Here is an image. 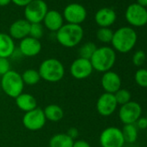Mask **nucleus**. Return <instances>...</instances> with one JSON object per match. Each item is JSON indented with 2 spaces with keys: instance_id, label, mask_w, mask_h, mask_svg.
I'll return each instance as SVG.
<instances>
[{
  "instance_id": "1",
  "label": "nucleus",
  "mask_w": 147,
  "mask_h": 147,
  "mask_svg": "<svg viewBox=\"0 0 147 147\" xmlns=\"http://www.w3.org/2000/svg\"><path fill=\"white\" fill-rule=\"evenodd\" d=\"M138 36L136 31L131 27H121L113 32L112 39L113 49L122 54L130 52L136 45Z\"/></svg>"
},
{
  "instance_id": "2",
  "label": "nucleus",
  "mask_w": 147,
  "mask_h": 147,
  "mask_svg": "<svg viewBox=\"0 0 147 147\" xmlns=\"http://www.w3.org/2000/svg\"><path fill=\"white\" fill-rule=\"evenodd\" d=\"M84 36V30L79 24H63L56 32L57 42L65 48H74L77 46Z\"/></svg>"
},
{
  "instance_id": "3",
  "label": "nucleus",
  "mask_w": 147,
  "mask_h": 147,
  "mask_svg": "<svg viewBox=\"0 0 147 147\" xmlns=\"http://www.w3.org/2000/svg\"><path fill=\"white\" fill-rule=\"evenodd\" d=\"M116 61L115 50L107 46L97 48L93 56L90 59V62L94 70L100 73L110 71L114 66Z\"/></svg>"
},
{
  "instance_id": "4",
  "label": "nucleus",
  "mask_w": 147,
  "mask_h": 147,
  "mask_svg": "<svg viewBox=\"0 0 147 147\" xmlns=\"http://www.w3.org/2000/svg\"><path fill=\"white\" fill-rule=\"evenodd\" d=\"M38 72L41 79L49 82H57L64 77L65 68L59 60L49 58L44 60L40 64Z\"/></svg>"
},
{
  "instance_id": "5",
  "label": "nucleus",
  "mask_w": 147,
  "mask_h": 147,
  "mask_svg": "<svg viewBox=\"0 0 147 147\" xmlns=\"http://www.w3.org/2000/svg\"><path fill=\"white\" fill-rule=\"evenodd\" d=\"M1 88L8 96L16 99L23 93L24 88L22 76L14 70H10L1 77Z\"/></svg>"
},
{
  "instance_id": "6",
  "label": "nucleus",
  "mask_w": 147,
  "mask_h": 147,
  "mask_svg": "<svg viewBox=\"0 0 147 147\" xmlns=\"http://www.w3.org/2000/svg\"><path fill=\"white\" fill-rule=\"evenodd\" d=\"M24 8L25 20L30 24H41L49 11L43 0H33Z\"/></svg>"
},
{
  "instance_id": "7",
  "label": "nucleus",
  "mask_w": 147,
  "mask_h": 147,
  "mask_svg": "<svg viewBox=\"0 0 147 147\" xmlns=\"http://www.w3.org/2000/svg\"><path fill=\"white\" fill-rule=\"evenodd\" d=\"M100 143L101 147H123L125 142L121 129L109 126L101 131Z\"/></svg>"
},
{
  "instance_id": "8",
  "label": "nucleus",
  "mask_w": 147,
  "mask_h": 147,
  "mask_svg": "<svg viewBox=\"0 0 147 147\" xmlns=\"http://www.w3.org/2000/svg\"><path fill=\"white\" fill-rule=\"evenodd\" d=\"M142 115V107L136 101H129L120 106L119 110V119L124 125L135 124Z\"/></svg>"
},
{
  "instance_id": "9",
  "label": "nucleus",
  "mask_w": 147,
  "mask_h": 147,
  "mask_svg": "<svg viewBox=\"0 0 147 147\" xmlns=\"http://www.w3.org/2000/svg\"><path fill=\"white\" fill-rule=\"evenodd\" d=\"M125 20L133 27H143L147 24V10L137 3L130 5L125 11Z\"/></svg>"
},
{
  "instance_id": "10",
  "label": "nucleus",
  "mask_w": 147,
  "mask_h": 147,
  "mask_svg": "<svg viewBox=\"0 0 147 147\" xmlns=\"http://www.w3.org/2000/svg\"><path fill=\"white\" fill-rule=\"evenodd\" d=\"M87 10L83 5L77 3L67 5L63 11V18L71 24H81L87 18Z\"/></svg>"
},
{
  "instance_id": "11",
  "label": "nucleus",
  "mask_w": 147,
  "mask_h": 147,
  "mask_svg": "<svg viewBox=\"0 0 147 147\" xmlns=\"http://www.w3.org/2000/svg\"><path fill=\"white\" fill-rule=\"evenodd\" d=\"M46 120L43 110L38 107L25 113L23 117V124L24 127L30 131H38L42 129Z\"/></svg>"
},
{
  "instance_id": "12",
  "label": "nucleus",
  "mask_w": 147,
  "mask_h": 147,
  "mask_svg": "<svg viewBox=\"0 0 147 147\" xmlns=\"http://www.w3.org/2000/svg\"><path fill=\"white\" fill-rule=\"evenodd\" d=\"M94 71L90 60L84 58H77L74 61L70 66L71 76L77 80H84L88 78Z\"/></svg>"
},
{
  "instance_id": "13",
  "label": "nucleus",
  "mask_w": 147,
  "mask_h": 147,
  "mask_svg": "<svg viewBox=\"0 0 147 147\" xmlns=\"http://www.w3.org/2000/svg\"><path fill=\"white\" fill-rule=\"evenodd\" d=\"M118 104L115 100L114 94L104 93L97 100L96 109L99 114L104 117L112 115L117 109Z\"/></svg>"
},
{
  "instance_id": "14",
  "label": "nucleus",
  "mask_w": 147,
  "mask_h": 147,
  "mask_svg": "<svg viewBox=\"0 0 147 147\" xmlns=\"http://www.w3.org/2000/svg\"><path fill=\"white\" fill-rule=\"evenodd\" d=\"M101 87L105 93L114 94L118 90L121 88V78L117 73L113 71H107L103 73L100 80Z\"/></svg>"
},
{
  "instance_id": "15",
  "label": "nucleus",
  "mask_w": 147,
  "mask_h": 147,
  "mask_svg": "<svg viewBox=\"0 0 147 147\" xmlns=\"http://www.w3.org/2000/svg\"><path fill=\"white\" fill-rule=\"evenodd\" d=\"M19 50L24 56L33 57L37 55L42 50V43L39 40L27 36L21 40L19 43Z\"/></svg>"
},
{
  "instance_id": "16",
  "label": "nucleus",
  "mask_w": 147,
  "mask_h": 147,
  "mask_svg": "<svg viewBox=\"0 0 147 147\" xmlns=\"http://www.w3.org/2000/svg\"><path fill=\"white\" fill-rule=\"evenodd\" d=\"M116 18L115 11L107 7L100 9L94 16V20L100 28H109L115 23Z\"/></svg>"
},
{
  "instance_id": "17",
  "label": "nucleus",
  "mask_w": 147,
  "mask_h": 147,
  "mask_svg": "<svg viewBox=\"0 0 147 147\" xmlns=\"http://www.w3.org/2000/svg\"><path fill=\"white\" fill-rule=\"evenodd\" d=\"M30 24L25 19H19L11 24L10 27V36L12 39L22 40L30 35Z\"/></svg>"
},
{
  "instance_id": "18",
  "label": "nucleus",
  "mask_w": 147,
  "mask_h": 147,
  "mask_svg": "<svg viewBox=\"0 0 147 147\" xmlns=\"http://www.w3.org/2000/svg\"><path fill=\"white\" fill-rule=\"evenodd\" d=\"M43 23L48 30L57 32L63 25V17L57 11H48L43 19Z\"/></svg>"
},
{
  "instance_id": "19",
  "label": "nucleus",
  "mask_w": 147,
  "mask_h": 147,
  "mask_svg": "<svg viewBox=\"0 0 147 147\" xmlns=\"http://www.w3.org/2000/svg\"><path fill=\"white\" fill-rule=\"evenodd\" d=\"M15 51V42L10 35L0 33V57L9 58Z\"/></svg>"
},
{
  "instance_id": "20",
  "label": "nucleus",
  "mask_w": 147,
  "mask_h": 147,
  "mask_svg": "<svg viewBox=\"0 0 147 147\" xmlns=\"http://www.w3.org/2000/svg\"><path fill=\"white\" fill-rule=\"evenodd\" d=\"M16 104L20 110L25 113L30 112L37 107V102L36 98L30 94L24 93H22L16 98Z\"/></svg>"
},
{
  "instance_id": "21",
  "label": "nucleus",
  "mask_w": 147,
  "mask_h": 147,
  "mask_svg": "<svg viewBox=\"0 0 147 147\" xmlns=\"http://www.w3.org/2000/svg\"><path fill=\"white\" fill-rule=\"evenodd\" d=\"M74 140L67 133H57L54 135L50 139L49 147H73Z\"/></svg>"
},
{
  "instance_id": "22",
  "label": "nucleus",
  "mask_w": 147,
  "mask_h": 147,
  "mask_svg": "<svg viewBox=\"0 0 147 147\" xmlns=\"http://www.w3.org/2000/svg\"><path fill=\"white\" fill-rule=\"evenodd\" d=\"M43 113H44L46 119L52 121V122H58L64 116L63 109L60 106L55 105V104H50L44 108Z\"/></svg>"
},
{
  "instance_id": "23",
  "label": "nucleus",
  "mask_w": 147,
  "mask_h": 147,
  "mask_svg": "<svg viewBox=\"0 0 147 147\" xmlns=\"http://www.w3.org/2000/svg\"><path fill=\"white\" fill-rule=\"evenodd\" d=\"M121 131L125 143L133 144L137 141L138 131V128L134 124L124 125V127Z\"/></svg>"
},
{
  "instance_id": "24",
  "label": "nucleus",
  "mask_w": 147,
  "mask_h": 147,
  "mask_svg": "<svg viewBox=\"0 0 147 147\" xmlns=\"http://www.w3.org/2000/svg\"><path fill=\"white\" fill-rule=\"evenodd\" d=\"M22 79L24 84L29 85V86H34L40 82L41 76H40L38 70L30 68V69H26L23 73Z\"/></svg>"
},
{
  "instance_id": "25",
  "label": "nucleus",
  "mask_w": 147,
  "mask_h": 147,
  "mask_svg": "<svg viewBox=\"0 0 147 147\" xmlns=\"http://www.w3.org/2000/svg\"><path fill=\"white\" fill-rule=\"evenodd\" d=\"M96 49H97V46L95 45V43H94L92 42H88L84 43L80 48L79 55H80L81 58L90 60Z\"/></svg>"
},
{
  "instance_id": "26",
  "label": "nucleus",
  "mask_w": 147,
  "mask_h": 147,
  "mask_svg": "<svg viewBox=\"0 0 147 147\" xmlns=\"http://www.w3.org/2000/svg\"><path fill=\"white\" fill-rule=\"evenodd\" d=\"M113 31L110 28H100L96 32L97 39L103 43H109L112 42Z\"/></svg>"
},
{
  "instance_id": "27",
  "label": "nucleus",
  "mask_w": 147,
  "mask_h": 147,
  "mask_svg": "<svg viewBox=\"0 0 147 147\" xmlns=\"http://www.w3.org/2000/svg\"><path fill=\"white\" fill-rule=\"evenodd\" d=\"M114 97H115L118 106L119 105L122 106V105H125V104L128 103L129 101H131V94L127 89L120 88L114 94Z\"/></svg>"
},
{
  "instance_id": "28",
  "label": "nucleus",
  "mask_w": 147,
  "mask_h": 147,
  "mask_svg": "<svg viewBox=\"0 0 147 147\" xmlns=\"http://www.w3.org/2000/svg\"><path fill=\"white\" fill-rule=\"evenodd\" d=\"M134 79L136 83L144 88H147V69L146 68H139L136 71Z\"/></svg>"
},
{
  "instance_id": "29",
  "label": "nucleus",
  "mask_w": 147,
  "mask_h": 147,
  "mask_svg": "<svg viewBox=\"0 0 147 147\" xmlns=\"http://www.w3.org/2000/svg\"><path fill=\"white\" fill-rule=\"evenodd\" d=\"M43 36V27L41 24H30L29 36L35 39H41Z\"/></svg>"
},
{
  "instance_id": "30",
  "label": "nucleus",
  "mask_w": 147,
  "mask_h": 147,
  "mask_svg": "<svg viewBox=\"0 0 147 147\" xmlns=\"http://www.w3.org/2000/svg\"><path fill=\"white\" fill-rule=\"evenodd\" d=\"M146 59V55L143 50H138L136 51L132 55V63L136 67L142 66Z\"/></svg>"
},
{
  "instance_id": "31",
  "label": "nucleus",
  "mask_w": 147,
  "mask_h": 147,
  "mask_svg": "<svg viewBox=\"0 0 147 147\" xmlns=\"http://www.w3.org/2000/svg\"><path fill=\"white\" fill-rule=\"evenodd\" d=\"M11 70V64L7 58L0 57V76H3Z\"/></svg>"
},
{
  "instance_id": "32",
  "label": "nucleus",
  "mask_w": 147,
  "mask_h": 147,
  "mask_svg": "<svg viewBox=\"0 0 147 147\" xmlns=\"http://www.w3.org/2000/svg\"><path fill=\"white\" fill-rule=\"evenodd\" d=\"M136 125V127L138 129H141V130H145L147 129V119L145 117H140L136 123L134 124Z\"/></svg>"
},
{
  "instance_id": "33",
  "label": "nucleus",
  "mask_w": 147,
  "mask_h": 147,
  "mask_svg": "<svg viewBox=\"0 0 147 147\" xmlns=\"http://www.w3.org/2000/svg\"><path fill=\"white\" fill-rule=\"evenodd\" d=\"M33 0H11V2L14 3L16 5L20 7H25L27 6Z\"/></svg>"
},
{
  "instance_id": "34",
  "label": "nucleus",
  "mask_w": 147,
  "mask_h": 147,
  "mask_svg": "<svg viewBox=\"0 0 147 147\" xmlns=\"http://www.w3.org/2000/svg\"><path fill=\"white\" fill-rule=\"evenodd\" d=\"M73 147H91V145L87 141L81 139V140H77L74 142Z\"/></svg>"
},
{
  "instance_id": "35",
  "label": "nucleus",
  "mask_w": 147,
  "mask_h": 147,
  "mask_svg": "<svg viewBox=\"0 0 147 147\" xmlns=\"http://www.w3.org/2000/svg\"><path fill=\"white\" fill-rule=\"evenodd\" d=\"M67 134L71 138L75 139V138H77V136H78V130H77L76 128L72 127V128H70V129H68V130H67Z\"/></svg>"
},
{
  "instance_id": "36",
  "label": "nucleus",
  "mask_w": 147,
  "mask_h": 147,
  "mask_svg": "<svg viewBox=\"0 0 147 147\" xmlns=\"http://www.w3.org/2000/svg\"><path fill=\"white\" fill-rule=\"evenodd\" d=\"M11 2V0H0V6L1 7H5L10 5V3Z\"/></svg>"
},
{
  "instance_id": "37",
  "label": "nucleus",
  "mask_w": 147,
  "mask_h": 147,
  "mask_svg": "<svg viewBox=\"0 0 147 147\" xmlns=\"http://www.w3.org/2000/svg\"><path fill=\"white\" fill-rule=\"evenodd\" d=\"M137 4L142 7H147V0H137Z\"/></svg>"
},
{
  "instance_id": "38",
  "label": "nucleus",
  "mask_w": 147,
  "mask_h": 147,
  "mask_svg": "<svg viewBox=\"0 0 147 147\" xmlns=\"http://www.w3.org/2000/svg\"><path fill=\"white\" fill-rule=\"evenodd\" d=\"M146 139H147V131H146Z\"/></svg>"
},
{
  "instance_id": "39",
  "label": "nucleus",
  "mask_w": 147,
  "mask_h": 147,
  "mask_svg": "<svg viewBox=\"0 0 147 147\" xmlns=\"http://www.w3.org/2000/svg\"><path fill=\"white\" fill-rule=\"evenodd\" d=\"M145 118H146V119H147V113H146V116H145Z\"/></svg>"
}]
</instances>
